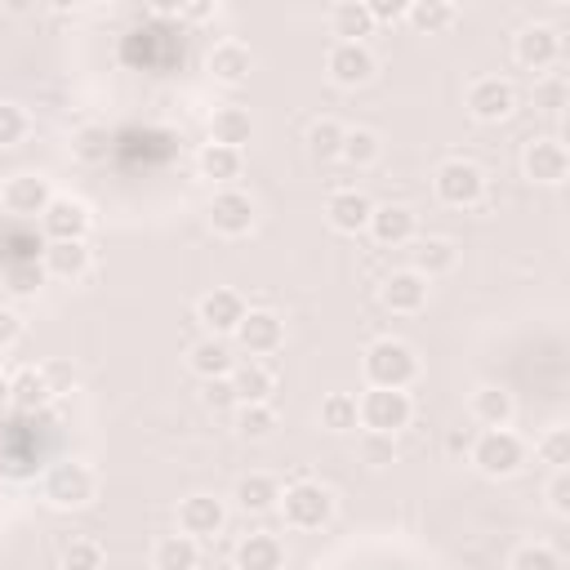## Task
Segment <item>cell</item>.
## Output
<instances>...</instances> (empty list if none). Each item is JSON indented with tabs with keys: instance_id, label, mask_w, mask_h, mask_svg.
I'll list each match as a JSON object with an SVG mask.
<instances>
[{
	"instance_id": "cell-1",
	"label": "cell",
	"mask_w": 570,
	"mask_h": 570,
	"mask_svg": "<svg viewBox=\"0 0 570 570\" xmlns=\"http://www.w3.org/2000/svg\"><path fill=\"white\" fill-rule=\"evenodd\" d=\"M361 374L370 387H401L405 392L419 379V356L401 338H374L361 356Z\"/></svg>"
},
{
	"instance_id": "cell-2",
	"label": "cell",
	"mask_w": 570,
	"mask_h": 570,
	"mask_svg": "<svg viewBox=\"0 0 570 570\" xmlns=\"http://www.w3.org/2000/svg\"><path fill=\"white\" fill-rule=\"evenodd\" d=\"M356 419H361L365 432L396 436L401 428H410L414 401H410V392H401V387H365V392L356 396Z\"/></svg>"
},
{
	"instance_id": "cell-3",
	"label": "cell",
	"mask_w": 570,
	"mask_h": 570,
	"mask_svg": "<svg viewBox=\"0 0 570 570\" xmlns=\"http://www.w3.org/2000/svg\"><path fill=\"white\" fill-rule=\"evenodd\" d=\"M281 517L289 530H321L334 517V494L321 481H294L281 490Z\"/></svg>"
},
{
	"instance_id": "cell-4",
	"label": "cell",
	"mask_w": 570,
	"mask_h": 570,
	"mask_svg": "<svg viewBox=\"0 0 570 570\" xmlns=\"http://www.w3.org/2000/svg\"><path fill=\"white\" fill-rule=\"evenodd\" d=\"M40 490H45V503H49V508H62V512H67V508H85V503L94 499L98 476H94V468L80 463V459H58V463L45 472Z\"/></svg>"
},
{
	"instance_id": "cell-5",
	"label": "cell",
	"mask_w": 570,
	"mask_h": 570,
	"mask_svg": "<svg viewBox=\"0 0 570 570\" xmlns=\"http://www.w3.org/2000/svg\"><path fill=\"white\" fill-rule=\"evenodd\" d=\"M432 191H436V200L450 205V209H472V205L485 196V174H481V165H472V160H463V156H450V160L436 165Z\"/></svg>"
},
{
	"instance_id": "cell-6",
	"label": "cell",
	"mask_w": 570,
	"mask_h": 570,
	"mask_svg": "<svg viewBox=\"0 0 570 570\" xmlns=\"http://www.w3.org/2000/svg\"><path fill=\"white\" fill-rule=\"evenodd\" d=\"M472 463H476V472H485V476H512V472H521V463H525V441L517 436V432H508V428H485L476 441H472Z\"/></svg>"
},
{
	"instance_id": "cell-7",
	"label": "cell",
	"mask_w": 570,
	"mask_h": 570,
	"mask_svg": "<svg viewBox=\"0 0 570 570\" xmlns=\"http://www.w3.org/2000/svg\"><path fill=\"white\" fill-rule=\"evenodd\" d=\"M463 102H468L472 120L499 125V120H508V116L517 111V89H512V80H503V76H476V80L468 85Z\"/></svg>"
},
{
	"instance_id": "cell-8",
	"label": "cell",
	"mask_w": 570,
	"mask_h": 570,
	"mask_svg": "<svg viewBox=\"0 0 570 570\" xmlns=\"http://www.w3.org/2000/svg\"><path fill=\"white\" fill-rule=\"evenodd\" d=\"M245 298L236 294V289H227V285H214L209 294H200V303H196V321L205 325V334L209 338H232L236 334V325L245 321Z\"/></svg>"
},
{
	"instance_id": "cell-9",
	"label": "cell",
	"mask_w": 570,
	"mask_h": 570,
	"mask_svg": "<svg viewBox=\"0 0 570 570\" xmlns=\"http://www.w3.org/2000/svg\"><path fill=\"white\" fill-rule=\"evenodd\" d=\"M374 53H370V45H361V40H334L330 49H325V71H330V80L334 85H343V89H356V85H365L370 76H374Z\"/></svg>"
},
{
	"instance_id": "cell-10",
	"label": "cell",
	"mask_w": 570,
	"mask_h": 570,
	"mask_svg": "<svg viewBox=\"0 0 570 570\" xmlns=\"http://www.w3.org/2000/svg\"><path fill=\"white\" fill-rule=\"evenodd\" d=\"M521 169L530 183H543V187H557L566 183L570 174V151L561 138H530L525 151H521Z\"/></svg>"
},
{
	"instance_id": "cell-11",
	"label": "cell",
	"mask_w": 570,
	"mask_h": 570,
	"mask_svg": "<svg viewBox=\"0 0 570 570\" xmlns=\"http://www.w3.org/2000/svg\"><path fill=\"white\" fill-rule=\"evenodd\" d=\"M232 338H236V347H240L249 361H254V356H272V352L285 343V321H281L276 312H267V307H249Z\"/></svg>"
},
{
	"instance_id": "cell-12",
	"label": "cell",
	"mask_w": 570,
	"mask_h": 570,
	"mask_svg": "<svg viewBox=\"0 0 570 570\" xmlns=\"http://www.w3.org/2000/svg\"><path fill=\"white\" fill-rule=\"evenodd\" d=\"M512 53H517L521 67H530V71H548V67L561 58V36H557V27H548V22H530V27L517 31Z\"/></svg>"
},
{
	"instance_id": "cell-13",
	"label": "cell",
	"mask_w": 570,
	"mask_h": 570,
	"mask_svg": "<svg viewBox=\"0 0 570 570\" xmlns=\"http://www.w3.org/2000/svg\"><path fill=\"white\" fill-rule=\"evenodd\" d=\"M209 227L218 232V236H245L249 227H254V200L240 191V187H223V191H214V200H209Z\"/></svg>"
},
{
	"instance_id": "cell-14",
	"label": "cell",
	"mask_w": 570,
	"mask_h": 570,
	"mask_svg": "<svg viewBox=\"0 0 570 570\" xmlns=\"http://www.w3.org/2000/svg\"><path fill=\"white\" fill-rule=\"evenodd\" d=\"M49 200H53V191H49V178L45 174H9L4 187H0V205L9 214H22V218L45 214Z\"/></svg>"
},
{
	"instance_id": "cell-15",
	"label": "cell",
	"mask_w": 570,
	"mask_h": 570,
	"mask_svg": "<svg viewBox=\"0 0 570 570\" xmlns=\"http://www.w3.org/2000/svg\"><path fill=\"white\" fill-rule=\"evenodd\" d=\"M89 223H94L89 209L80 200H71V196H53L45 205V214H40V232L49 240H85L89 236Z\"/></svg>"
},
{
	"instance_id": "cell-16",
	"label": "cell",
	"mask_w": 570,
	"mask_h": 570,
	"mask_svg": "<svg viewBox=\"0 0 570 570\" xmlns=\"http://www.w3.org/2000/svg\"><path fill=\"white\" fill-rule=\"evenodd\" d=\"M223 525H227L223 499H214V494H187V499L178 503V530L191 534L196 543H200V539H214Z\"/></svg>"
},
{
	"instance_id": "cell-17",
	"label": "cell",
	"mask_w": 570,
	"mask_h": 570,
	"mask_svg": "<svg viewBox=\"0 0 570 570\" xmlns=\"http://www.w3.org/2000/svg\"><path fill=\"white\" fill-rule=\"evenodd\" d=\"M379 298H383L387 312H396V316H414V312H423V303H428V281H423L419 272H410V267H396V272L383 276Z\"/></svg>"
},
{
	"instance_id": "cell-18",
	"label": "cell",
	"mask_w": 570,
	"mask_h": 570,
	"mask_svg": "<svg viewBox=\"0 0 570 570\" xmlns=\"http://www.w3.org/2000/svg\"><path fill=\"white\" fill-rule=\"evenodd\" d=\"M383 249H401V245H410L414 240V232H419V218H414V209L410 205H374V214H370V227H365Z\"/></svg>"
},
{
	"instance_id": "cell-19",
	"label": "cell",
	"mask_w": 570,
	"mask_h": 570,
	"mask_svg": "<svg viewBox=\"0 0 570 570\" xmlns=\"http://www.w3.org/2000/svg\"><path fill=\"white\" fill-rule=\"evenodd\" d=\"M370 214H374V200H370L365 191H356V187H343V191H334V196L325 200V218H330V227L343 232V236L365 232V227H370Z\"/></svg>"
},
{
	"instance_id": "cell-20",
	"label": "cell",
	"mask_w": 570,
	"mask_h": 570,
	"mask_svg": "<svg viewBox=\"0 0 570 570\" xmlns=\"http://www.w3.org/2000/svg\"><path fill=\"white\" fill-rule=\"evenodd\" d=\"M205 67H209V76H214L218 85H240V80H249V71H254V49L240 45V40H218V45L209 49Z\"/></svg>"
},
{
	"instance_id": "cell-21",
	"label": "cell",
	"mask_w": 570,
	"mask_h": 570,
	"mask_svg": "<svg viewBox=\"0 0 570 570\" xmlns=\"http://www.w3.org/2000/svg\"><path fill=\"white\" fill-rule=\"evenodd\" d=\"M40 267L53 281H80L89 272V245L85 240H49L40 249Z\"/></svg>"
},
{
	"instance_id": "cell-22",
	"label": "cell",
	"mask_w": 570,
	"mask_h": 570,
	"mask_svg": "<svg viewBox=\"0 0 570 570\" xmlns=\"http://www.w3.org/2000/svg\"><path fill=\"white\" fill-rule=\"evenodd\" d=\"M49 401H53V387H49V379H45L40 365H22V370L9 374V405H13V410L36 414V410H45Z\"/></svg>"
},
{
	"instance_id": "cell-23",
	"label": "cell",
	"mask_w": 570,
	"mask_h": 570,
	"mask_svg": "<svg viewBox=\"0 0 570 570\" xmlns=\"http://www.w3.org/2000/svg\"><path fill=\"white\" fill-rule=\"evenodd\" d=\"M285 566V543L267 530H249L236 543V570H281Z\"/></svg>"
},
{
	"instance_id": "cell-24",
	"label": "cell",
	"mask_w": 570,
	"mask_h": 570,
	"mask_svg": "<svg viewBox=\"0 0 570 570\" xmlns=\"http://www.w3.org/2000/svg\"><path fill=\"white\" fill-rule=\"evenodd\" d=\"M227 379H232L236 405H263V401H272L276 379H272V370H267L263 361H236Z\"/></svg>"
},
{
	"instance_id": "cell-25",
	"label": "cell",
	"mask_w": 570,
	"mask_h": 570,
	"mask_svg": "<svg viewBox=\"0 0 570 570\" xmlns=\"http://www.w3.org/2000/svg\"><path fill=\"white\" fill-rule=\"evenodd\" d=\"M187 365H191V374L205 383V379H223V374H232V365H236V352H232V343L227 338H200L191 352H187Z\"/></svg>"
},
{
	"instance_id": "cell-26",
	"label": "cell",
	"mask_w": 570,
	"mask_h": 570,
	"mask_svg": "<svg viewBox=\"0 0 570 570\" xmlns=\"http://www.w3.org/2000/svg\"><path fill=\"white\" fill-rule=\"evenodd\" d=\"M232 499H236L240 512H272V508L281 503V481H276L272 472H245V476L236 481Z\"/></svg>"
},
{
	"instance_id": "cell-27",
	"label": "cell",
	"mask_w": 570,
	"mask_h": 570,
	"mask_svg": "<svg viewBox=\"0 0 570 570\" xmlns=\"http://www.w3.org/2000/svg\"><path fill=\"white\" fill-rule=\"evenodd\" d=\"M151 566L156 570H196L200 566V543L191 534H183V530L160 534L151 543Z\"/></svg>"
},
{
	"instance_id": "cell-28",
	"label": "cell",
	"mask_w": 570,
	"mask_h": 570,
	"mask_svg": "<svg viewBox=\"0 0 570 570\" xmlns=\"http://www.w3.org/2000/svg\"><path fill=\"white\" fill-rule=\"evenodd\" d=\"M249 138H254V116H249L245 107H218V111L209 116V142L240 151Z\"/></svg>"
},
{
	"instance_id": "cell-29",
	"label": "cell",
	"mask_w": 570,
	"mask_h": 570,
	"mask_svg": "<svg viewBox=\"0 0 570 570\" xmlns=\"http://www.w3.org/2000/svg\"><path fill=\"white\" fill-rule=\"evenodd\" d=\"M454 263H459L454 240H445V236H423V240H414V267H410V272H419L423 281L454 272Z\"/></svg>"
},
{
	"instance_id": "cell-30",
	"label": "cell",
	"mask_w": 570,
	"mask_h": 570,
	"mask_svg": "<svg viewBox=\"0 0 570 570\" xmlns=\"http://www.w3.org/2000/svg\"><path fill=\"white\" fill-rule=\"evenodd\" d=\"M370 31H374V18H370V4H365V0H338V4L330 9V36H338V40H361V45H365Z\"/></svg>"
},
{
	"instance_id": "cell-31",
	"label": "cell",
	"mask_w": 570,
	"mask_h": 570,
	"mask_svg": "<svg viewBox=\"0 0 570 570\" xmlns=\"http://www.w3.org/2000/svg\"><path fill=\"white\" fill-rule=\"evenodd\" d=\"M405 22H410L414 31L436 36V31H445V27L459 22V4H450V0H410V4H405Z\"/></svg>"
},
{
	"instance_id": "cell-32",
	"label": "cell",
	"mask_w": 570,
	"mask_h": 570,
	"mask_svg": "<svg viewBox=\"0 0 570 570\" xmlns=\"http://www.w3.org/2000/svg\"><path fill=\"white\" fill-rule=\"evenodd\" d=\"M200 178H209V183H218V187H232L236 178H240V151L236 147H218V142H205L200 147Z\"/></svg>"
},
{
	"instance_id": "cell-33",
	"label": "cell",
	"mask_w": 570,
	"mask_h": 570,
	"mask_svg": "<svg viewBox=\"0 0 570 570\" xmlns=\"http://www.w3.org/2000/svg\"><path fill=\"white\" fill-rule=\"evenodd\" d=\"M472 419L485 428H508L512 423V392L503 387H476L472 392Z\"/></svg>"
},
{
	"instance_id": "cell-34",
	"label": "cell",
	"mask_w": 570,
	"mask_h": 570,
	"mask_svg": "<svg viewBox=\"0 0 570 570\" xmlns=\"http://www.w3.org/2000/svg\"><path fill=\"white\" fill-rule=\"evenodd\" d=\"M58 566L62 570H102V543L94 534H71L58 548Z\"/></svg>"
},
{
	"instance_id": "cell-35",
	"label": "cell",
	"mask_w": 570,
	"mask_h": 570,
	"mask_svg": "<svg viewBox=\"0 0 570 570\" xmlns=\"http://www.w3.org/2000/svg\"><path fill=\"white\" fill-rule=\"evenodd\" d=\"M379 151H383V147H379V134H374V129H361V125H356V129H347V134H343L338 160H347L352 169H370V165L379 160Z\"/></svg>"
},
{
	"instance_id": "cell-36",
	"label": "cell",
	"mask_w": 570,
	"mask_h": 570,
	"mask_svg": "<svg viewBox=\"0 0 570 570\" xmlns=\"http://www.w3.org/2000/svg\"><path fill=\"white\" fill-rule=\"evenodd\" d=\"M361 419H356V396L352 392H330L321 396V428L330 432H352Z\"/></svg>"
},
{
	"instance_id": "cell-37",
	"label": "cell",
	"mask_w": 570,
	"mask_h": 570,
	"mask_svg": "<svg viewBox=\"0 0 570 570\" xmlns=\"http://www.w3.org/2000/svg\"><path fill=\"white\" fill-rule=\"evenodd\" d=\"M236 432H240L245 441H267V436L276 432V410H272V401H263V405H236Z\"/></svg>"
},
{
	"instance_id": "cell-38",
	"label": "cell",
	"mask_w": 570,
	"mask_h": 570,
	"mask_svg": "<svg viewBox=\"0 0 570 570\" xmlns=\"http://www.w3.org/2000/svg\"><path fill=\"white\" fill-rule=\"evenodd\" d=\"M343 134H347V125H338V120H330V116L312 120V129H307V151H312L316 160H334L338 147H343Z\"/></svg>"
},
{
	"instance_id": "cell-39",
	"label": "cell",
	"mask_w": 570,
	"mask_h": 570,
	"mask_svg": "<svg viewBox=\"0 0 570 570\" xmlns=\"http://www.w3.org/2000/svg\"><path fill=\"white\" fill-rule=\"evenodd\" d=\"M508 570H566L561 557L548 548V543H521L508 561Z\"/></svg>"
},
{
	"instance_id": "cell-40",
	"label": "cell",
	"mask_w": 570,
	"mask_h": 570,
	"mask_svg": "<svg viewBox=\"0 0 570 570\" xmlns=\"http://www.w3.org/2000/svg\"><path fill=\"white\" fill-rule=\"evenodd\" d=\"M31 134V116L18 102H0V147H18Z\"/></svg>"
},
{
	"instance_id": "cell-41",
	"label": "cell",
	"mask_w": 570,
	"mask_h": 570,
	"mask_svg": "<svg viewBox=\"0 0 570 570\" xmlns=\"http://www.w3.org/2000/svg\"><path fill=\"white\" fill-rule=\"evenodd\" d=\"M534 450H539L543 463H552V472H561L570 463V428H548Z\"/></svg>"
},
{
	"instance_id": "cell-42",
	"label": "cell",
	"mask_w": 570,
	"mask_h": 570,
	"mask_svg": "<svg viewBox=\"0 0 570 570\" xmlns=\"http://www.w3.org/2000/svg\"><path fill=\"white\" fill-rule=\"evenodd\" d=\"M4 281H9L13 294H31V289L45 281V267H40L36 258H22V263H9V267H4Z\"/></svg>"
},
{
	"instance_id": "cell-43",
	"label": "cell",
	"mask_w": 570,
	"mask_h": 570,
	"mask_svg": "<svg viewBox=\"0 0 570 570\" xmlns=\"http://www.w3.org/2000/svg\"><path fill=\"white\" fill-rule=\"evenodd\" d=\"M200 401H205L209 410H236L232 379H227V374H223V379H205V383H200Z\"/></svg>"
},
{
	"instance_id": "cell-44",
	"label": "cell",
	"mask_w": 570,
	"mask_h": 570,
	"mask_svg": "<svg viewBox=\"0 0 570 570\" xmlns=\"http://www.w3.org/2000/svg\"><path fill=\"white\" fill-rule=\"evenodd\" d=\"M548 508H552L557 517H570V472H566V468L552 472V481H548Z\"/></svg>"
},
{
	"instance_id": "cell-45",
	"label": "cell",
	"mask_w": 570,
	"mask_h": 570,
	"mask_svg": "<svg viewBox=\"0 0 570 570\" xmlns=\"http://www.w3.org/2000/svg\"><path fill=\"white\" fill-rule=\"evenodd\" d=\"M40 370H45V379H49L53 396H62V392H71V387H76V370H71V365H58V361H49V365H40Z\"/></svg>"
},
{
	"instance_id": "cell-46",
	"label": "cell",
	"mask_w": 570,
	"mask_h": 570,
	"mask_svg": "<svg viewBox=\"0 0 570 570\" xmlns=\"http://www.w3.org/2000/svg\"><path fill=\"white\" fill-rule=\"evenodd\" d=\"M365 4H370L374 27H379V22H396V18H405V4H401V0H365Z\"/></svg>"
},
{
	"instance_id": "cell-47",
	"label": "cell",
	"mask_w": 570,
	"mask_h": 570,
	"mask_svg": "<svg viewBox=\"0 0 570 570\" xmlns=\"http://www.w3.org/2000/svg\"><path fill=\"white\" fill-rule=\"evenodd\" d=\"M534 94H539V102H543V107H548L552 116H557V111L566 107V80H552V85H539Z\"/></svg>"
},
{
	"instance_id": "cell-48",
	"label": "cell",
	"mask_w": 570,
	"mask_h": 570,
	"mask_svg": "<svg viewBox=\"0 0 570 570\" xmlns=\"http://www.w3.org/2000/svg\"><path fill=\"white\" fill-rule=\"evenodd\" d=\"M392 436H379V432H370V441H365V459L370 463H392Z\"/></svg>"
},
{
	"instance_id": "cell-49",
	"label": "cell",
	"mask_w": 570,
	"mask_h": 570,
	"mask_svg": "<svg viewBox=\"0 0 570 570\" xmlns=\"http://www.w3.org/2000/svg\"><path fill=\"white\" fill-rule=\"evenodd\" d=\"M218 13V4H178V18H187V22H200V18H214Z\"/></svg>"
},
{
	"instance_id": "cell-50",
	"label": "cell",
	"mask_w": 570,
	"mask_h": 570,
	"mask_svg": "<svg viewBox=\"0 0 570 570\" xmlns=\"http://www.w3.org/2000/svg\"><path fill=\"white\" fill-rule=\"evenodd\" d=\"M94 142H102V129H85V134H80V147H76V151H80L85 160H98L102 151H98Z\"/></svg>"
},
{
	"instance_id": "cell-51",
	"label": "cell",
	"mask_w": 570,
	"mask_h": 570,
	"mask_svg": "<svg viewBox=\"0 0 570 570\" xmlns=\"http://www.w3.org/2000/svg\"><path fill=\"white\" fill-rule=\"evenodd\" d=\"M18 334H22V325H18V316H13V312H4V307H0V343H4V347H9V343H13V338H18Z\"/></svg>"
},
{
	"instance_id": "cell-52",
	"label": "cell",
	"mask_w": 570,
	"mask_h": 570,
	"mask_svg": "<svg viewBox=\"0 0 570 570\" xmlns=\"http://www.w3.org/2000/svg\"><path fill=\"white\" fill-rule=\"evenodd\" d=\"M445 450H450V454H459V450H472V441H468L463 432H450V436H445Z\"/></svg>"
},
{
	"instance_id": "cell-53",
	"label": "cell",
	"mask_w": 570,
	"mask_h": 570,
	"mask_svg": "<svg viewBox=\"0 0 570 570\" xmlns=\"http://www.w3.org/2000/svg\"><path fill=\"white\" fill-rule=\"evenodd\" d=\"M4 405H9V374L0 370V410H4Z\"/></svg>"
},
{
	"instance_id": "cell-54",
	"label": "cell",
	"mask_w": 570,
	"mask_h": 570,
	"mask_svg": "<svg viewBox=\"0 0 570 570\" xmlns=\"http://www.w3.org/2000/svg\"><path fill=\"white\" fill-rule=\"evenodd\" d=\"M0 352H4V343H0Z\"/></svg>"
}]
</instances>
